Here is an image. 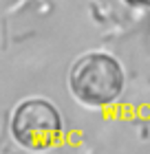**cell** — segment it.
Listing matches in <instances>:
<instances>
[{"label": "cell", "instance_id": "6da1fadb", "mask_svg": "<svg viewBox=\"0 0 150 154\" xmlns=\"http://www.w3.org/2000/svg\"><path fill=\"white\" fill-rule=\"evenodd\" d=\"M126 84L121 64L108 53H86L73 64L69 88L77 101L91 108H104L119 99Z\"/></svg>", "mask_w": 150, "mask_h": 154}, {"label": "cell", "instance_id": "7a4b0ae2", "mask_svg": "<svg viewBox=\"0 0 150 154\" xmlns=\"http://www.w3.org/2000/svg\"><path fill=\"white\" fill-rule=\"evenodd\" d=\"M11 137L16 143L31 152H44L60 143L64 121L60 110L42 97L20 101L11 115Z\"/></svg>", "mask_w": 150, "mask_h": 154}, {"label": "cell", "instance_id": "3957f363", "mask_svg": "<svg viewBox=\"0 0 150 154\" xmlns=\"http://www.w3.org/2000/svg\"><path fill=\"white\" fill-rule=\"evenodd\" d=\"M128 5H135V7H139V9H146L150 11V0H126Z\"/></svg>", "mask_w": 150, "mask_h": 154}]
</instances>
